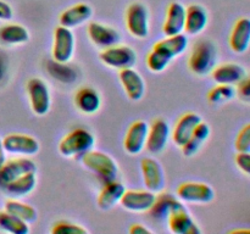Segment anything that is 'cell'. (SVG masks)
I'll return each instance as SVG.
<instances>
[{"instance_id":"cell-16","label":"cell","mask_w":250,"mask_h":234,"mask_svg":"<svg viewBox=\"0 0 250 234\" xmlns=\"http://www.w3.org/2000/svg\"><path fill=\"white\" fill-rule=\"evenodd\" d=\"M155 193L150 190H126L120 205L132 212H148L155 201Z\"/></svg>"},{"instance_id":"cell-14","label":"cell","mask_w":250,"mask_h":234,"mask_svg":"<svg viewBox=\"0 0 250 234\" xmlns=\"http://www.w3.org/2000/svg\"><path fill=\"white\" fill-rule=\"evenodd\" d=\"M149 124L146 121H136L129 126L124 140V148L129 155H138L144 150L148 138Z\"/></svg>"},{"instance_id":"cell-22","label":"cell","mask_w":250,"mask_h":234,"mask_svg":"<svg viewBox=\"0 0 250 234\" xmlns=\"http://www.w3.org/2000/svg\"><path fill=\"white\" fill-rule=\"evenodd\" d=\"M200 122H202V117L195 114V112H187L183 116H181L177 123H176L175 128H173V143L180 146V148H182L187 143L188 139L190 138V136H192L194 129L197 128Z\"/></svg>"},{"instance_id":"cell-25","label":"cell","mask_w":250,"mask_h":234,"mask_svg":"<svg viewBox=\"0 0 250 234\" xmlns=\"http://www.w3.org/2000/svg\"><path fill=\"white\" fill-rule=\"evenodd\" d=\"M209 16L208 12L202 5H190L186 7V23L185 32L190 36H197L202 33L207 27Z\"/></svg>"},{"instance_id":"cell-30","label":"cell","mask_w":250,"mask_h":234,"mask_svg":"<svg viewBox=\"0 0 250 234\" xmlns=\"http://www.w3.org/2000/svg\"><path fill=\"white\" fill-rule=\"evenodd\" d=\"M29 33L26 27L17 23H9L0 27V41L6 45H20L27 43Z\"/></svg>"},{"instance_id":"cell-8","label":"cell","mask_w":250,"mask_h":234,"mask_svg":"<svg viewBox=\"0 0 250 234\" xmlns=\"http://www.w3.org/2000/svg\"><path fill=\"white\" fill-rule=\"evenodd\" d=\"M126 26L129 33L138 39H144L149 34V12L141 2H133L126 11Z\"/></svg>"},{"instance_id":"cell-38","label":"cell","mask_w":250,"mask_h":234,"mask_svg":"<svg viewBox=\"0 0 250 234\" xmlns=\"http://www.w3.org/2000/svg\"><path fill=\"white\" fill-rule=\"evenodd\" d=\"M12 12L11 6L7 2L0 0V21H9L12 19Z\"/></svg>"},{"instance_id":"cell-37","label":"cell","mask_w":250,"mask_h":234,"mask_svg":"<svg viewBox=\"0 0 250 234\" xmlns=\"http://www.w3.org/2000/svg\"><path fill=\"white\" fill-rule=\"evenodd\" d=\"M236 165L242 172L250 176V153H238L236 155Z\"/></svg>"},{"instance_id":"cell-35","label":"cell","mask_w":250,"mask_h":234,"mask_svg":"<svg viewBox=\"0 0 250 234\" xmlns=\"http://www.w3.org/2000/svg\"><path fill=\"white\" fill-rule=\"evenodd\" d=\"M237 153H250V123L246 124L239 131L234 141Z\"/></svg>"},{"instance_id":"cell-3","label":"cell","mask_w":250,"mask_h":234,"mask_svg":"<svg viewBox=\"0 0 250 234\" xmlns=\"http://www.w3.org/2000/svg\"><path fill=\"white\" fill-rule=\"evenodd\" d=\"M95 144L93 134L88 129L76 128L66 134L59 143V153L63 157H82Z\"/></svg>"},{"instance_id":"cell-5","label":"cell","mask_w":250,"mask_h":234,"mask_svg":"<svg viewBox=\"0 0 250 234\" xmlns=\"http://www.w3.org/2000/svg\"><path fill=\"white\" fill-rule=\"evenodd\" d=\"M99 58L103 63L119 71L133 67L137 62L136 51L129 46L119 45V44L103 49L102 53L99 54Z\"/></svg>"},{"instance_id":"cell-36","label":"cell","mask_w":250,"mask_h":234,"mask_svg":"<svg viewBox=\"0 0 250 234\" xmlns=\"http://www.w3.org/2000/svg\"><path fill=\"white\" fill-rule=\"evenodd\" d=\"M236 93L238 97L244 101H250V77H244L241 82L237 84Z\"/></svg>"},{"instance_id":"cell-23","label":"cell","mask_w":250,"mask_h":234,"mask_svg":"<svg viewBox=\"0 0 250 234\" xmlns=\"http://www.w3.org/2000/svg\"><path fill=\"white\" fill-rule=\"evenodd\" d=\"M125 192H126V188L119 180L114 179L107 183H104V187L100 190L97 200L99 209L110 210L115 205L120 204Z\"/></svg>"},{"instance_id":"cell-39","label":"cell","mask_w":250,"mask_h":234,"mask_svg":"<svg viewBox=\"0 0 250 234\" xmlns=\"http://www.w3.org/2000/svg\"><path fill=\"white\" fill-rule=\"evenodd\" d=\"M129 233L131 234H151V229H149L148 227L143 226L141 223H134L129 227Z\"/></svg>"},{"instance_id":"cell-11","label":"cell","mask_w":250,"mask_h":234,"mask_svg":"<svg viewBox=\"0 0 250 234\" xmlns=\"http://www.w3.org/2000/svg\"><path fill=\"white\" fill-rule=\"evenodd\" d=\"M142 175L146 188L153 193H161L165 188L166 178L163 166L155 158L146 157L141 162Z\"/></svg>"},{"instance_id":"cell-19","label":"cell","mask_w":250,"mask_h":234,"mask_svg":"<svg viewBox=\"0 0 250 234\" xmlns=\"http://www.w3.org/2000/svg\"><path fill=\"white\" fill-rule=\"evenodd\" d=\"M247 76L246 68L239 63L227 62L215 66L211 71V77L216 84L237 85Z\"/></svg>"},{"instance_id":"cell-4","label":"cell","mask_w":250,"mask_h":234,"mask_svg":"<svg viewBox=\"0 0 250 234\" xmlns=\"http://www.w3.org/2000/svg\"><path fill=\"white\" fill-rule=\"evenodd\" d=\"M82 163L85 168L92 171L98 178L104 183L117 178L119 167L114 158L103 151L90 150L82 156Z\"/></svg>"},{"instance_id":"cell-40","label":"cell","mask_w":250,"mask_h":234,"mask_svg":"<svg viewBox=\"0 0 250 234\" xmlns=\"http://www.w3.org/2000/svg\"><path fill=\"white\" fill-rule=\"evenodd\" d=\"M6 162V150L2 145V139L0 138V167Z\"/></svg>"},{"instance_id":"cell-20","label":"cell","mask_w":250,"mask_h":234,"mask_svg":"<svg viewBox=\"0 0 250 234\" xmlns=\"http://www.w3.org/2000/svg\"><path fill=\"white\" fill-rule=\"evenodd\" d=\"M120 82H121L122 87H124L125 92H126L127 97L133 101H138L144 97L146 93V83H144L143 77L131 68H124L120 71L119 73Z\"/></svg>"},{"instance_id":"cell-34","label":"cell","mask_w":250,"mask_h":234,"mask_svg":"<svg viewBox=\"0 0 250 234\" xmlns=\"http://www.w3.org/2000/svg\"><path fill=\"white\" fill-rule=\"evenodd\" d=\"M53 234H87L88 231L80 224L72 223L68 221H59L54 223L51 228Z\"/></svg>"},{"instance_id":"cell-1","label":"cell","mask_w":250,"mask_h":234,"mask_svg":"<svg viewBox=\"0 0 250 234\" xmlns=\"http://www.w3.org/2000/svg\"><path fill=\"white\" fill-rule=\"evenodd\" d=\"M187 48L188 38L183 33L178 36L166 37L163 40L158 41L146 56L148 68L154 73L163 72L167 68L171 61L182 55Z\"/></svg>"},{"instance_id":"cell-32","label":"cell","mask_w":250,"mask_h":234,"mask_svg":"<svg viewBox=\"0 0 250 234\" xmlns=\"http://www.w3.org/2000/svg\"><path fill=\"white\" fill-rule=\"evenodd\" d=\"M0 229L11 234H28L29 226L19 217L9 214L7 211H0Z\"/></svg>"},{"instance_id":"cell-26","label":"cell","mask_w":250,"mask_h":234,"mask_svg":"<svg viewBox=\"0 0 250 234\" xmlns=\"http://www.w3.org/2000/svg\"><path fill=\"white\" fill-rule=\"evenodd\" d=\"M75 105L83 114L93 115L99 111L102 106V98L93 88L83 87L75 94Z\"/></svg>"},{"instance_id":"cell-29","label":"cell","mask_w":250,"mask_h":234,"mask_svg":"<svg viewBox=\"0 0 250 234\" xmlns=\"http://www.w3.org/2000/svg\"><path fill=\"white\" fill-rule=\"evenodd\" d=\"M37 185V176L36 172H29L21 176L14 182L5 185V190L7 194L12 197H22L31 194Z\"/></svg>"},{"instance_id":"cell-28","label":"cell","mask_w":250,"mask_h":234,"mask_svg":"<svg viewBox=\"0 0 250 234\" xmlns=\"http://www.w3.org/2000/svg\"><path fill=\"white\" fill-rule=\"evenodd\" d=\"M210 133H211V129H210L209 124L203 121L200 122L197 128L194 129L192 136H190V138L188 139L187 143L182 146L183 155L187 156V157L194 156L199 151V149L202 148L203 144L209 139Z\"/></svg>"},{"instance_id":"cell-12","label":"cell","mask_w":250,"mask_h":234,"mask_svg":"<svg viewBox=\"0 0 250 234\" xmlns=\"http://www.w3.org/2000/svg\"><path fill=\"white\" fill-rule=\"evenodd\" d=\"M2 145L9 154L22 156L36 155L39 151V143L34 136L28 134H9L2 139Z\"/></svg>"},{"instance_id":"cell-15","label":"cell","mask_w":250,"mask_h":234,"mask_svg":"<svg viewBox=\"0 0 250 234\" xmlns=\"http://www.w3.org/2000/svg\"><path fill=\"white\" fill-rule=\"evenodd\" d=\"M171 131L167 122L163 118H158L149 126L148 138H146V150L150 154H160L167 145Z\"/></svg>"},{"instance_id":"cell-21","label":"cell","mask_w":250,"mask_h":234,"mask_svg":"<svg viewBox=\"0 0 250 234\" xmlns=\"http://www.w3.org/2000/svg\"><path fill=\"white\" fill-rule=\"evenodd\" d=\"M229 46L236 54H243L249 49L250 19L248 17H241L236 21L229 34Z\"/></svg>"},{"instance_id":"cell-6","label":"cell","mask_w":250,"mask_h":234,"mask_svg":"<svg viewBox=\"0 0 250 234\" xmlns=\"http://www.w3.org/2000/svg\"><path fill=\"white\" fill-rule=\"evenodd\" d=\"M75 34L67 27L59 26L54 31L51 55L55 62L67 63L75 54Z\"/></svg>"},{"instance_id":"cell-31","label":"cell","mask_w":250,"mask_h":234,"mask_svg":"<svg viewBox=\"0 0 250 234\" xmlns=\"http://www.w3.org/2000/svg\"><path fill=\"white\" fill-rule=\"evenodd\" d=\"M5 211L19 217L20 219H22V221H24L28 224L33 223L38 218L37 210L33 206L15 199H9L5 201Z\"/></svg>"},{"instance_id":"cell-33","label":"cell","mask_w":250,"mask_h":234,"mask_svg":"<svg viewBox=\"0 0 250 234\" xmlns=\"http://www.w3.org/2000/svg\"><path fill=\"white\" fill-rule=\"evenodd\" d=\"M236 88L233 85L226 84H217L216 87L212 88L208 94V100L211 104H224V102L229 101L236 97Z\"/></svg>"},{"instance_id":"cell-41","label":"cell","mask_w":250,"mask_h":234,"mask_svg":"<svg viewBox=\"0 0 250 234\" xmlns=\"http://www.w3.org/2000/svg\"><path fill=\"white\" fill-rule=\"evenodd\" d=\"M231 233H250V229H234Z\"/></svg>"},{"instance_id":"cell-2","label":"cell","mask_w":250,"mask_h":234,"mask_svg":"<svg viewBox=\"0 0 250 234\" xmlns=\"http://www.w3.org/2000/svg\"><path fill=\"white\" fill-rule=\"evenodd\" d=\"M217 61L216 45L211 40L198 41L194 45L192 54L188 60L190 71L198 76H207L211 73Z\"/></svg>"},{"instance_id":"cell-24","label":"cell","mask_w":250,"mask_h":234,"mask_svg":"<svg viewBox=\"0 0 250 234\" xmlns=\"http://www.w3.org/2000/svg\"><path fill=\"white\" fill-rule=\"evenodd\" d=\"M92 7L84 2H80V4H76L66 9L59 17V22H60V26L75 28V27L87 22L92 17Z\"/></svg>"},{"instance_id":"cell-13","label":"cell","mask_w":250,"mask_h":234,"mask_svg":"<svg viewBox=\"0 0 250 234\" xmlns=\"http://www.w3.org/2000/svg\"><path fill=\"white\" fill-rule=\"evenodd\" d=\"M168 228L175 234H200V228L181 202L167 217Z\"/></svg>"},{"instance_id":"cell-9","label":"cell","mask_w":250,"mask_h":234,"mask_svg":"<svg viewBox=\"0 0 250 234\" xmlns=\"http://www.w3.org/2000/svg\"><path fill=\"white\" fill-rule=\"evenodd\" d=\"M177 197L183 202L209 204L214 200L215 192L207 183L186 182L177 188Z\"/></svg>"},{"instance_id":"cell-18","label":"cell","mask_w":250,"mask_h":234,"mask_svg":"<svg viewBox=\"0 0 250 234\" xmlns=\"http://www.w3.org/2000/svg\"><path fill=\"white\" fill-rule=\"evenodd\" d=\"M186 23V7L181 2H171L166 10L165 22L163 32L166 37H172L182 34L185 32Z\"/></svg>"},{"instance_id":"cell-27","label":"cell","mask_w":250,"mask_h":234,"mask_svg":"<svg viewBox=\"0 0 250 234\" xmlns=\"http://www.w3.org/2000/svg\"><path fill=\"white\" fill-rule=\"evenodd\" d=\"M181 202L182 201L180 199L172 196L168 193H160L159 195H156L155 201H154L153 206L148 212L150 214L151 218L155 219V221H167L168 214Z\"/></svg>"},{"instance_id":"cell-7","label":"cell","mask_w":250,"mask_h":234,"mask_svg":"<svg viewBox=\"0 0 250 234\" xmlns=\"http://www.w3.org/2000/svg\"><path fill=\"white\" fill-rule=\"evenodd\" d=\"M27 94L32 111L37 116H44L51 106V98L46 83L41 78H31L27 82Z\"/></svg>"},{"instance_id":"cell-17","label":"cell","mask_w":250,"mask_h":234,"mask_svg":"<svg viewBox=\"0 0 250 234\" xmlns=\"http://www.w3.org/2000/svg\"><path fill=\"white\" fill-rule=\"evenodd\" d=\"M87 32L92 43L102 49L116 45L121 40L120 33L116 29L106 26V24L99 23V22H90L88 24Z\"/></svg>"},{"instance_id":"cell-10","label":"cell","mask_w":250,"mask_h":234,"mask_svg":"<svg viewBox=\"0 0 250 234\" xmlns=\"http://www.w3.org/2000/svg\"><path fill=\"white\" fill-rule=\"evenodd\" d=\"M36 162L28 157H16L9 161L6 160V162L0 167V187H5L21 176L29 172H36Z\"/></svg>"}]
</instances>
